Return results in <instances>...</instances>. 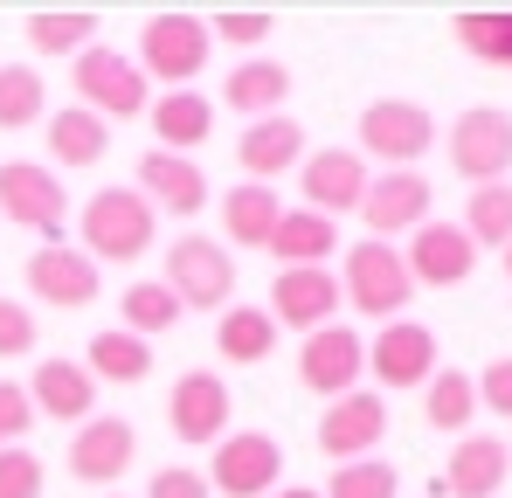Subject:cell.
Here are the masks:
<instances>
[{
    "label": "cell",
    "mask_w": 512,
    "mask_h": 498,
    "mask_svg": "<svg viewBox=\"0 0 512 498\" xmlns=\"http://www.w3.org/2000/svg\"><path fill=\"white\" fill-rule=\"evenodd\" d=\"M104 498H125V492H104Z\"/></svg>",
    "instance_id": "bcb514c9"
},
{
    "label": "cell",
    "mask_w": 512,
    "mask_h": 498,
    "mask_svg": "<svg viewBox=\"0 0 512 498\" xmlns=\"http://www.w3.org/2000/svg\"><path fill=\"white\" fill-rule=\"evenodd\" d=\"M90 35H97V14H84V7H42V14H28V49L35 56H84Z\"/></svg>",
    "instance_id": "d6a6232c"
},
{
    "label": "cell",
    "mask_w": 512,
    "mask_h": 498,
    "mask_svg": "<svg viewBox=\"0 0 512 498\" xmlns=\"http://www.w3.org/2000/svg\"><path fill=\"white\" fill-rule=\"evenodd\" d=\"M229 415H236V395H229V381H222V374L187 367V374L173 381V395H167V429L180 436V443L215 450V443L229 436Z\"/></svg>",
    "instance_id": "8fae6325"
},
{
    "label": "cell",
    "mask_w": 512,
    "mask_h": 498,
    "mask_svg": "<svg viewBox=\"0 0 512 498\" xmlns=\"http://www.w3.org/2000/svg\"><path fill=\"white\" fill-rule=\"evenodd\" d=\"M381 436H388V395H374V388H353L340 402H326V415H319V450H326L333 464L374 457Z\"/></svg>",
    "instance_id": "9a60e30c"
},
{
    "label": "cell",
    "mask_w": 512,
    "mask_h": 498,
    "mask_svg": "<svg viewBox=\"0 0 512 498\" xmlns=\"http://www.w3.org/2000/svg\"><path fill=\"white\" fill-rule=\"evenodd\" d=\"M277 222H284V201H277V187L236 180V187L222 194V236H229L236 249H270Z\"/></svg>",
    "instance_id": "4316f807"
},
{
    "label": "cell",
    "mask_w": 512,
    "mask_h": 498,
    "mask_svg": "<svg viewBox=\"0 0 512 498\" xmlns=\"http://www.w3.org/2000/svg\"><path fill=\"white\" fill-rule=\"evenodd\" d=\"M340 298L360 312V319H374V326H388V319H402L409 312V298H416V277H409V263H402V249L395 243H353L346 249V270H340Z\"/></svg>",
    "instance_id": "7a4b0ae2"
},
{
    "label": "cell",
    "mask_w": 512,
    "mask_h": 498,
    "mask_svg": "<svg viewBox=\"0 0 512 498\" xmlns=\"http://www.w3.org/2000/svg\"><path fill=\"white\" fill-rule=\"evenodd\" d=\"M360 374H367V339L346 326V319L305 332V346H298V381H305L319 402L353 395V388H360Z\"/></svg>",
    "instance_id": "30bf717a"
},
{
    "label": "cell",
    "mask_w": 512,
    "mask_h": 498,
    "mask_svg": "<svg viewBox=\"0 0 512 498\" xmlns=\"http://www.w3.org/2000/svg\"><path fill=\"white\" fill-rule=\"evenodd\" d=\"M499 256H506V284H512V243H506V249H499Z\"/></svg>",
    "instance_id": "f6af8a7d"
},
{
    "label": "cell",
    "mask_w": 512,
    "mask_h": 498,
    "mask_svg": "<svg viewBox=\"0 0 512 498\" xmlns=\"http://www.w3.org/2000/svg\"><path fill=\"white\" fill-rule=\"evenodd\" d=\"M132 457H139V429L125 415H90V422H77V436H70V478L77 485H97V492H111L132 471Z\"/></svg>",
    "instance_id": "5bb4252c"
},
{
    "label": "cell",
    "mask_w": 512,
    "mask_h": 498,
    "mask_svg": "<svg viewBox=\"0 0 512 498\" xmlns=\"http://www.w3.org/2000/svg\"><path fill=\"white\" fill-rule=\"evenodd\" d=\"M146 125L160 139V153L194 160V146H208V132H215V97L208 90H160L146 104Z\"/></svg>",
    "instance_id": "603a6c76"
},
{
    "label": "cell",
    "mask_w": 512,
    "mask_h": 498,
    "mask_svg": "<svg viewBox=\"0 0 512 498\" xmlns=\"http://www.w3.org/2000/svg\"><path fill=\"white\" fill-rule=\"evenodd\" d=\"M28 402H35V422H42V415H49V422H90V415H97V381H90L84 360L49 353V360H35V374H28Z\"/></svg>",
    "instance_id": "ffe728a7"
},
{
    "label": "cell",
    "mask_w": 512,
    "mask_h": 498,
    "mask_svg": "<svg viewBox=\"0 0 512 498\" xmlns=\"http://www.w3.org/2000/svg\"><path fill=\"white\" fill-rule=\"evenodd\" d=\"M471 415H478V381H471L464 367H436V374L423 381V422H429V429L464 436Z\"/></svg>",
    "instance_id": "1f68e13d"
},
{
    "label": "cell",
    "mask_w": 512,
    "mask_h": 498,
    "mask_svg": "<svg viewBox=\"0 0 512 498\" xmlns=\"http://www.w3.org/2000/svg\"><path fill=\"white\" fill-rule=\"evenodd\" d=\"M506 478H512V450L499 436H457V450L443 464V492L450 498H499Z\"/></svg>",
    "instance_id": "cb8c5ba5"
},
{
    "label": "cell",
    "mask_w": 512,
    "mask_h": 498,
    "mask_svg": "<svg viewBox=\"0 0 512 498\" xmlns=\"http://www.w3.org/2000/svg\"><path fill=\"white\" fill-rule=\"evenodd\" d=\"M21 277H28V298L35 305H56V312H84V305H97V291H104V270L70 243H42L21 263Z\"/></svg>",
    "instance_id": "7c38bea8"
},
{
    "label": "cell",
    "mask_w": 512,
    "mask_h": 498,
    "mask_svg": "<svg viewBox=\"0 0 512 498\" xmlns=\"http://www.w3.org/2000/svg\"><path fill=\"white\" fill-rule=\"evenodd\" d=\"M84 367H90V381H118V388H132V381H146V374H153V346H146V339H132L125 326H104L84 346Z\"/></svg>",
    "instance_id": "f546056e"
},
{
    "label": "cell",
    "mask_w": 512,
    "mask_h": 498,
    "mask_svg": "<svg viewBox=\"0 0 512 498\" xmlns=\"http://www.w3.org/2000/svg\"><path fill=\"white\" fill-rule=\"evenodd\" d=\"M471 249H506L512 243V180H492V187H471L464 201V222H457Z\"/></svg>",
    "instance_id": "e575fe53"
},
{
    "label": "cell",
    "mask_w": 512,
    "mask_h": 498,
    "mask_svg": "<svg viewBox=\"0 0 512 498\" xmlns=\"http://www.w3.org/2000/svg\"><path fill=\"white\" fill-rule=\"evenodd\" d=\"M270 256H277V270H326V256H340V222H326L312 208H284Z\"/></svg>",
    "instance_id": "d4e9b609"
},
{
    "label": "cell",
    "mask_w": 512,
    "mask_h": 498,
    "mask_svg": "<svg viewBox=\"0 0 512 498\" xmlns=\"http://www.w3.org/2000/svg\"><path fill=\"white\" fill-rule=\"evenodd\" d=\"M478 409H492L499 422H512V353L478 374Z\"/></svg>",
    "instance_id": "7bdbcfd3"
},
{
    "label": "cell",
    "mask_w": 512,
    "mask_h": 498,
    "mask_svg": "<svg viewBox=\"0 0 512 498\" xmlns=\"http://www.w3.org/2000/svg\"><path fill=\"white\" fill-rule=\"evenodd\" d=\"M146 498H215V492H208L201 471H187V464H160V471L146 478Z\"/></svg>",
    "instance_id": "b9f144b4"
},
{
    "label": "cell",
    "mask_w": 512,
    "mask_h": 498,
    "mask_svg": "<svg viewBox=\"0 0 512 498\" xmlns=\"http://www.w3.org/2000/svg\"><path fill=\"white\" fill-rule=\"evenodd\" d=\"M367 180H374V173H367V160H360L353 146H319V153H305V166H298V194H305V208L326 215V222L360 215Z\"/></svg>",
    "instance_id": "4fadbf2b"
},
{
    "label": "cell",
    "mask_w": 512,
    "mask_h": 498,
    "mask_svg": "<svg viewBox=\"0 0 512 498\" xmlns=\"http://www.w3.org/2000/svg\"><path fill=\"white\" fill-rule=\"evenodd\" d=\"M450 35L464 56L512 70V7H464V14H450Z\"/></svg>",
    "instance_id": "4dcf8cb0"
},
{
    "label": "cell",
    "mask_w": 512,
    "mask_h": 498,
    "mask_svg": "<svg viewBox=\"0 0 512 498\" xmlns=\"http://www.w3.org/2000/svg\"><path fill=\"white\" fill-rule=\"evenodd\" d=\"M443 153H450V173L471 180V187L506 180L512 173V111H499V104L457 111V125L443 132Z\"/></svg>",
    "instance_id": "52a82bcc"
},
{
    "label": "cell",
    "mask_w": 512,
    "mask_h": 498,
    "mask_svg": "<svg viewBox=\"0 0 512 498\" xmlns=\"http://www.w3.org/2000/svg\"><path fill=\"white\" fill-rule=\"evenodd\" d=\"M118 312H125V332L132 339H160V332L180 326V298H173L160 277H139V284H125V298H118Z\"/></svg>",
    "instance_id": "836d02e7"
},
{
    "label": "cell",
    "mask_w": 512,
    "mask_h": 498,
    "mask_svg": "<svg viewBox=\"0 0 512 498\" xmlns=\"http://www.w3.org/2000/svg\"><path fill=\"white\" fill-rule=\"evenodd\" d=\"M429 201H436V187H429L416 166L409 173H374L367 180V201H360V222H367L374 243H395V236H416L429 222Z\"/></svg>",
    "instance_id": "2e32d148"
},
{
    "label": "cell",
    "mask_w": 512,
    "mask_h": 498,
    "mask_svg": "<svg viewBox=\"0 0 512 498\" xmlns=\"http://www.w3.org/2000/svg\"><path fill=\"white\" fill-rule=\"evenodd\" d=\"M160 284L180 298V312H229L236 256L222 249V236H180V243H167V277Z\"/></svg>",
    "instance_id": "8992f818"
},
{
    "label": "cell",
    "mask_w": 512,
    "mask_h": 498,
    "mask_svg": "<svg viewBox=\"0 0 512 498\" xmlns=\"http://www.w3.org/2000/svg\"><path fill=\"white\" fill-rule=\"evenodd\" d=\"M236 166H243V180L270 187L277 173L305 166V125H298L291 111H277V118H256V125H243V139H236Z\"/></svg>",
    "instance_id": "44dd1931"
},
{
    "label": "cell",
    "mask_w": 512,
    "mask_h": 498,
    "mask_svg": "<svg viewBox=\"0 0 512 498\" xmlns=\"http://www.w3.org/2000/svg\"><path fill=\"white\" fill-rule=\"evenodd\" d=\"M506 450H512V443H506Z\"/></svg>",
    "instance_id": "7dc6e473"
},
{
    "label": "cell",
    "mask_w": 512,
    "mask_h": 498,
    "mask_svg": "<svg viewBox=\"0 0 512 498\" xmlns=\"http://www.w3.org/2000/svg\"><path fill=\"white\" fill-rule=\"evenodd\" d=\"M153 243H160V215L139 187H97L77 215V249L97 270L104 263H139V256H153Z\"/></svg>",
    "instance_id": "6da1fadb"
},
{
    "label": "cell",
    "mask_w": 512,
    "mask_h": 498,
    "mask_svg": "<svg viewBox=\"0 0 512 498\" xmlns=\"http://www.w3.org/2000/svg\"><path fill=\"white\" fill-rule=\"evenodd\" d=\"M284 97H291V70H284L277 56H250V63H236V70L222 77V104L243 111L250 125L256 118H277Z\"/></svg>",
    "instance_id": "484cf974"
},
{
    "label": "cell",
    "mask_w": 512,
    "mask_h": 498,
    "mask_svg": "<svg viewBox=\"0 0 512 498\" xmlns=\"http://www.w3.org/2000/svg\"><path fill=\"white\" fill-rule=\"evenodd\" d=\"M367 374L381 388H423L429 374H436V332L423 319H388L367 339Z\"/></svg>",
    "instance_id": "e0dca14e"
},
{
    "label": "cell",
    "mask_w": 512,
    "mask_h": 498,
    "mask_svg": "<svg viewBox=\"0 0 512 498\" xmlns=\"http://www.w3.org/2000/svg\"><path fill=\"white\" fill-rule=\"evenodd\" d=\"M132 187L153 201V215L167 208V215H180V222H187V215H201V208L215 201V194H208L201 160H180V153H160V146L139 160V180H132Z\"/></svg>",
    "instance_id": "7402d4cb"
},
{
    "label": "cell",
    "mask_w": 512,
    "mask_h": 498,
    "mask_svg": "<svg viewBox=\"0 0 512 498\" xmlns=\"http://www.w3.org/2000/svg\"><path fill=\"white\" fill-rule=\"evenodd\" d=\"M42 132H49V166H97L111 153V125H104L97 111H84V104L49 111Z\"/></svg>",
    "instance_id": "83f0119b"
},
{
    "label": "cell",
    "mask_w": 512,
    "mask_h": 498,
    "mask_svg": "<svg viewBox=\"0 0 512 498\" xmlns=\"http://www.w3.org/2000/svg\"><path fill=\"white\" fill-rule=\"evenodd\" d=\"M70 90H77V104H84V111H97L104 125L146 118V104H153L146 70H139L125 49H104V42H90L84 56L70 63Z\"/></svg>",
    "instance_id": "3957f363"
},
{
    "label": "cell",
    "mask_w": 512,
    "mask_h": 498,
    "mask_svg": "<svg viewBox=\"0 0 512 498\" xmlns=\"http://www.w3.org/2000/svg\"><path fill=\"white\" fill-rule=\"evenodd\" d=\"M35 429V402L21 381H0V450H21V436Z\"/></svg>",
    "instance_id": "ab89813d"
},
{
    "label": "cell",
    "mask_w": 512,
    "mask_h": 498,
    "mask_svg": "<svg viewBox=\"0 0 512 498\" xmlns=\"http://www.w3.org/2000/svg\"><path fill=\"white\" fill-rule=\"evenodd\" d=\"M402 263H409V277L429 284V291H457V284L478 270V249H471V236H464L457 222H436V215H429L423 229L409 236Z\"/></svg>",
    "instance_id": "d6986e66"
},
{
    "label": "cell",
    "mask_w": 512,
    "mask_h": 498,
    "mask_svg": "<svg viewBox=\"0 0 512 498\" xmlns=\"http://www.w3.org/2000/svg\"><path fill=\"white\" fill-rule=\"evenodd\" d=\"M0 222L14 229H35V236H63L70 222V194H63V173L42 160H0Z\"/></svg>",
    "instance_id": "9c48e42d"
},
{
    "label": "cell",
    "mask_w": 512,
    "mask_h": 498,
    "mask_svg": "<svg viewBox=\"0 0 512 498\" xmlns=\"http://www.w3.org/2000/svg\"><path fill=\"white\" fill-rule=\"evenodd\" d=\"M215 353H222L229 367H263V360L277 353V319H270L263 305H229V312L215 319Z\"/></svg>",
    "instance_id": "f1b7e54d"
},
{
    "label": "cell",
    "mask_w": 512,
    "mask_h": 498,
    "mask_svg": "<svg viewBox=\"0 0 512 498\" xmlns=\"http://www.w3.org/2000/svg\"><path fill=\"white\" fill-rule=\"evenodd\" d=\"M402 492V478H395V464H381V457H360V464H333V485L319 498H395Z\"/></svg>",
    "instance_id": "8d00e7d4"
},
{
    "label": "cell",
    "mask_w": 512,
    "mask_h": 498,
    "mask_svg": "<svg viewBox=\"0 0 512 498\" xmlns=\"http://www.w3.org/2000/svg\"><path fill=\"white\" fill-rule=\"evenodd\" d=\"M42 118H49V90L35 63H0V132H28Z\"/></svg>",
    "instance_id": "d590c367"
},
{
    "label": "cell",
    "mask_w": 512,
    "mask_h": 498,
    "mask_svg": "<svg viewBox=\"0 0 512 498\" xmlns=\"http://www.w3.org/2000/svg\"><path fill=\"white\" fill-rule=\"evenodd\" d=\"M340 277L333 270H277L270 277V319L277 326H291V332H319V326H333L340 319Z\"/></svg>",
    "instance_id": "ac0fdd59"
},
{
    "label": "cell",
    "mask_w": 512,
    "mask_h": 498,
    "mask_svg": "<svg viewBox=\"0 0 512 498\" xmlns=\"http://www.w3.org/2000/svg\"><path fill=\"white\" fill-rule=\"evenodd\" d=\"M208 35H215V42H229V49H256V42H270V35H277V14H263V7H229V14H215V21H208Z\"/></svg>",
    "instance_id": "74e56055"
},
{
    "label": "cell",
    "mask_w": 512,
    "mask_h": 498,
    "mask_svg": "<svg viewBox=\"0 0 512 498\" xmlns=\"http://www.w3.org/2000/svg\"><path fill=\"white\" fill-rule=\"evenodd\" d=\"M429 146H436V118L416 97H374L360 111V146H353L360 160H381L388 173H409Z\"/></svg>",
    "instance_id": "5b68a950"
},
{
    "label": "cell",
    "mask_w": 512,
    "mask_h": 498,
    "mask_svg": "<svg viewBox=\"0 0 512 498\" xmlns=\"http://www.w3.org/2000/svg\"><path fill=\"white\" fill-rule=\"evenodd\" d=\"M208 492L222 498H270L284 478V443L263 436V429H229L215 450H208Z\"/></svg>",
    "instance_id": "ba28073f"
},
{
    "label": "cell",
    "mask_w": 512,
    "mask_h": 498,
    "mask_svg": "<svg viewBox=\"0 0 512 498\" xmlns=\"http://www.w3.org/2000/svg\"><path fill=\"white\" fill-rule=\"evenodd\" d=\"M42 457L21 443V450H0V498H42Z\"/></svg>",
    "instance_id": "f35d334b"
},
{
    "label": "cell",
    "mask_w": 512,
    "mask_h": 498,
    "mask_svg": "<svg viewBox=\"0 0 512 498\" xmlns=\"http://www.w3.org/2000/svg\"><path fill=\"white\" fill-rule=\"evenodd\" d=\"M208 56H215V35H208V21L201 14H153L146 28H139V70L146 83H167V90H194V77L208 70Z\"/></svg>",
    "instance_id": "277c9868"
},
{
    "label": "cell",
    "mask_w": 512,
    "mask_h": 498,
    "mask_svg": "<svg viewBox=\"0 0 512 498\" xmlns=\"http://www.w3.org/2000/svg\"><path fill=\"white\" fill-rule=\"evenodd\" d=\"M270 498H319V492H312V485H277Z\"/></svg>",
    "instance_id": "ee69618b"
},
{
    "label": "cell",
    "mask_w": 512,
    "mask_h": 498,
    "mask_svg": "<svg viewBox=\"0 0 512 498\" xmlns=\"http://www.w3.org/2000/svg\"><path fill=\"white\" fill-rule=\"evenodd\" d=\"M35 353V312L0 298V360H28Z\"/></svg>",
    "instance_id": "60d3db41"
}]
</instances>
